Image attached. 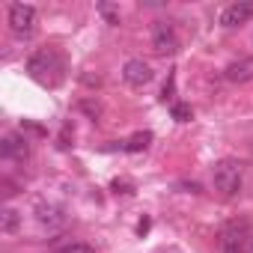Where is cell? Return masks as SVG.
<instances>
[{
	"label": "cell",
	"instance_id": "obj_1",
	"mask_svg": "<svg viewBox=\"0 0 253 253\" xmlns=\"http://www.w3.org/2000/svg\"><path fill=\"white\" fill-rule=\"evenodd\" d=\"M241 179H244V170H241V164L232 161V158H223V161H217V164L211 167V182H214V188H217L223 197H235V194L241 191Z\"/></svg>",
	"mask_w": 253,
	"mask_h": 253
},
{
	"label": "cell",
	"instance_id": "obj_2",
	"mask_svg": "<svg viewBox=\"0 0 253 253\" xmlns=\"http://www.w3.org/2000/svg\"><path fill=\"white\" fill-rule=\"evenodd\" d=\"M250 244H253V235L247 229V223H226L217 235V253H250Z\"/></svg>",
	"mask_w": 253,
	"mask_h": 253
},
{
	"label": "cell",
	"instance_id": "obj_3",
	"mask_svg": "<svg viewBox=\"0 0 253 253\" xmlns=\"http://www.w3.org/2000/svg\"><path fill=\"white\" fill-rule=\"evenodd\" d=\"M36 18H39V12H36V6H30V3H12L9 6V30L15 33V36H33V30H36Z\"/></svg>",
	"mask_w": 253,
	"mask_h": 253
},
{
	"label": "cell",
	"instance_id": "obj_4",
	"mask_svg": "<svg viewBox=\"0 0 253 253\" xmlns=\"http://www.w3.org/2000/svg\"><path fill=\"white\" fill-rule=\"evenodd\" d=\"M27 72H30L33 78H39V81H48L51 72H60V57H57V51L42 48V51L30 54V60H27Z\"/></svg>",
	"mask_w": 253,
	"mask_h": 253
},
{
	"label": "cell",
	"instance_id": "obj_5",
	"mask_svg": "<svg viewBox=\"0 0 253 253\" xmlns=\"http://www.w3.org/2000/svg\"><path fill=\"white\" fill-rule=\"evenodd\" d=\"M152 51L158 57H170V54L179 51V36H176V30L167 21H158L152 27Z\"/></svg>",
	"mask_w": 253,
	"mask_h": 253
},
{
	"label": "cell",
	"instance_id": "obj_6",
	"mask_svg": "<svg viewBox=\"0 0 253 253\" xmlns=\"http://www.w3.org/2000/svg\"><path fill=\"white\" fill-rule=\"evenodd\" d=\"M122 78H125V84H131V86H146L155 78V72H152V66L146 60L134 57V60H128L122 66Z\"/></svg>",
	"mask_w": 253,
	"mask_h": 253
},
{
	"label": "cell",
	"instance_id": "obj_7",
	"mask_svg": "<svg viewBox=\"0 0 253 253\" xmlns=\"http://www.w3.org/2000/svg\"><path fill=\"white\" fill-rule=\"evenodd\" d=\"M33 214H36V220H39L42 226H48V229H60V226H66V211H63V206H57V203L39 200L36 209H33Z\"/></svg>",
	"mask_w": 253,
	"mask_h": 253
},
{
	"label": "cell",
	"instance_id": "obj_8",
	"mask_svg": "<svg viewBox=\"0 0 253 253\" xmlns=\"http://www.w3.org/2000/svg\"><path fill=\"white\" fill-rule=\"evenodd\" d=\"M253 18V0H238L220 12V27H238Z\"/></svg>",
	"mask_w": 253,
	"mask_h": 253
},
{
	"label": "cell",
	"instance_id": "obj_9",
	"mask_svg": "<svg viewBox=\"0 0 253 253\" xmlns=\"http://www.w3.org/2000/svg\"><path fill=\"white\" fill-rule=\"evenodd\" d=\"M223 78L229 84H247L253 81V57H238L223 69Z\"/></svg>",
	"mask_w": 253,
	"mask_h": 253
},
{
	"label": "cell",
	"instance_id": "obj_10",
	"mask_svg": "<svg viewBox=\"0 0 253 253\" xmlns=\"http://www.w3.org/2000/svg\"><path fill=\"white\" fill-rule=\"evenodd\" d=\"M30 146L21 134H6L3 140H0V155L3 158H27Z\"/></svg>",
	"mask_w": 253,
	"mask_h": 253
},
{
	"label": "cell",
	"instance_id": "obj_11",
	"mask_svg": "<svg viewBox=\"0 0 253 253\" xmlns=\"http://www.w3.org/2000/svg\"><path fill=\"white\" fill-rule=\"evenodd\" d=\"M18 226H21V214H18L15 209H3V214H0V232H3V235H12Z\"/></svg>",
	"mask_w": 253,
	"mask_h": 253
},
{
	"label": "cell",
	"instance_id": "obj_12",
	"mask_svg": "<svg viewBox=\"0 0 253 253\" xmlns=\"http://www.w3.org/2000/svg\"><path fill=\"white\" fill-rule=\"evenodd\" d=\"M149 143H152V131H137V134H131L125 140V149L128 152H143Z\"/></svg>",
	"mask_w": 253,
	"mask_h": 253
},
{
	"label": "cell",
	"instance_id": "obj_13",
	"mask_svg": "<svg viewBox=\"0 0 253 253\" xmlns=\"http://www.w3.org/2000/svg\"><path fill=\"white\" fill-rule=\"evenodd\" d=\"M95 9H98V15H101L107 24H113V27L119 24V9H116V6H110V3H98Z\"/></svg>",
	"mask_w": 253,
	"mask_h": 253
},
{
	"label": "cell",
	"instance_id": "obj_14",
	"mask_svg": "<svg viewBox=\"0 0 253 253\" xmlns=\"http://www.w3.org/2000/svg\"><path fill=\"white\" fill-rule=\"evenodd\" d=\"M173 116H176L179 122H188V119H191V107H188V104H173Z\"/></svg>",
	"mask_w": 253,
	"mask_h": 253
},
{
	"label": "cell",
	"instance_id": "obj_15",
	"mask_svg": "<svg viewBox=\"0 0 253 253\" xmlns=\"http://www.w3.org/2000/svg\"><path fill=\"white\" fill-rule=\"evenodd\" d=\"M60 253H95L89 244H69V247H63Z\"/></svg>",
	"mask_w": 253,
	"mask_h": 253
},
{
	"label": "cell",
	"instance_id": "obj_16",
	"mask_svg": "<svg viewBox=\"0 0 253 253\" xmlns=\"http://www.w3.org/2000/svg\"><path fill=\"white\" fill-rule=\"evenodd\" d=\"M81 107H84V110H86V113H89L92 119H95V116L101 113V110H98V104H92V101H81Z\"/></svg>",
	"mask_w": 253,
	"mask_h": 253
},
{
	"label": "cell",
	"instance_id": "obj_17",
	"mask_svg": "<svg viewBox=\"0 0 253 253\" xmlns=\"http://www.w3.org/2000/svg\"><path fill=\"white\" fill-rule=\"evenodd\" d=\"M161 98H164V101H170V98H173V78L167 81V86H164V92H161Z\"/></svg>",
	"mask_w": 253,
	"mask_h": 253
},
{
	"label": "cell",
	"instance_id": "obj_18",
	"mask_svg": "<svg viewBox=\"0 0 253 253\" xmlns=\"http://www.w3.org/2000/svg\"><path fill=\"white\" fill-rule=\"evenodd\" d=\"M250 253H253V244H250Z\"/></svg>",
	"mask_w": 253,
	"mask_h": 253
}]
</instances>
